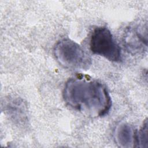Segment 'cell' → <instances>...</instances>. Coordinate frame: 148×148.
Returning a JSON list of instances; mask_svg holds the SVG:
<instances>
[{"instance_id": "obj_1", "label": "cell", "mask_w": 148, "mask_h": 148, "mask_svg": "<svg viewBox=\"0 0 148 148\" xmlns=\"http://www.w3.org/2000/svg\"><path fill=\"white\" fill-rule=\"evenodd\" d=\"M63 98L73 109L94 117L107 114L112 106L110 96L103 84L80 77L66 82Z\"/></svg>"}, {"instance_id": "obj_2", "label": "cell", "mask_w": 148, "mask_h": 148, "mask_svg": "<svg viewBox=\"0 0 148 148\" xmlns=\"http://www.w3.org/2000/svg\"><path fill=\"white\" fill-rule=\"evenodd\" d=\"M54 55L61 65L70 69L86 70L91 64V58L83 48L69 39H64L57 43Z\"/></svg>"}, {"instance_id": "obj_3", "label": "cell", "mask_w": 148, "mask_h": 148, "mask_svg": "<svg viewBox=\"0 0 148 148\" xmlns=\"http://www.w3.org/2000/svg\"><path fill=\"white\" fill-rule=\"evenodd\" d=\"M91 51L110 61L121 60V49L110 31L106 27H98L92 32L90 42Z\"/></svg>"}, {"instance_id": "obj_4", "label": "cell", "mask_w": 148, "mask_h": 148, "mask_svg": "<svg viewBox=\"0 0 148 148\" xmlns=\"http://www.w3.org/2000/svg\"><path fill=\"white\" fill-rule=\"evenodd\" d=\"M124 44L131 52L143 51L144 46L147 47V35L144 36L143 30L137 27H130L125 32Z\"/></svg>"}, {"instance_id": "obj_5", "label": "cell", "mask_w": 148, "mask_h": 148, "mask_svg": "<svg viewBox=\"0 0 148 148\" xmlns=\"http://www.w3.org/2000/svg\"><path fill=\"white\" fill-rule=\"evenodd\" d=\"M136 131L131 125L121 123L116 128L114 138L116 143L122 147H134L136 143Z\"/></svg>"}, {"instance_id": "obj_6", "label": "cell", "mask_w": 148, "mask_h": 148, "mask_svg": "<svg viewBox=\"0 0 148 148\" xmlns=\"http://www.w3.org/2000/svg\"><path fill=\"white\" fill-rule=\"evenodd\" d=\"M147 121L145 120L139 132H136V145L139 147H147L148 135H147Z\"/></svg>"}]
</instances>
